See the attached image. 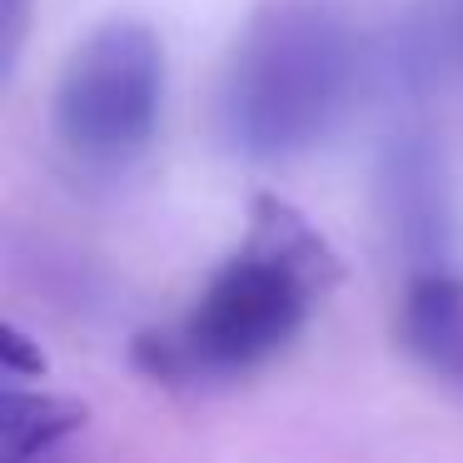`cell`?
Returning <instances> with one entry per match:
<instances>
[{
    "label": "cell",
    "mask_w": 463,
    "mask_h": 463,
    "mask_svg": "<svg viewBox=\"0 0 463 463\" xmlns=\"http://www.w3.org/2000/svg\"><path fill=\"white\" fill-rule=\"evenodd\" d=\"M339 274L329 240L289 200L260 194L244 244L210 274L190 314L170 329H145L130 359L160 383L244 379L299 339Z\"/></svg>",
    "instance_id": "obj_1"
},
{
    "label": "cell",
    "mask_w": 463,
    "mask_h": 463,
    "mask_svg": "<svg viewBox=\"0 0 463 463\" xmlns=\"http://www.w3.org/2000/svg\"><path fill=\"white\" fill-rule=\"evenodd\" d=\"M354 35L334 0H264L220 85V130L244 160L309 155L354 95Z\"/></svg>",
    "instance_id": "obj_2"
},
{
    "label": "cell",
    "mask_w": 463,
    "mask_h": 463,
    "mask_svg": "<svg viewBox=\"0 0 463 463\" xmlns=\"http://www.w3.org/2000/svg\"><path fill=\"white\" fill-rule=\"evenodd\" d=\"M165 55L150 25L105 21L65 61L55 85V135L85 170H125L160 125Z\"/></svg>",
    "instance_id": "obj_3"
},
{
    "label": "cell",
    "mask_w": 463,
    "mask_h": 463,
    "mask_svg": "<svg viewBox=\"0 0 463 463\" xmlns=\"http://www.w3.org/2000/svg\"><path fill=\"white\" fill-rule=\"evenodd\" d=\"M379 200L383 220H389L393 240L413 260V269H443V250H449V175H443V155L433 150L429 135L403 130L389 140L379 165Z\"/></svg>",
    "instance_id": "obj_4"
},
{
    "label": "cell",
    "mask_w": 463,
    "mask_h": 463,
    "mask_svg": "<svg viewBox=\"0 0 463 463\" xmlns=\"http://www.w3.org/2000/svg\"><path fill=\"white\" fill-rule=\"evenodd\" d=\"M399 339L439 383L463 393V279L453 269H413L399 299Z\"/></svg>",
    "instance_id": "obj_5"
},
{
    "label": "cell",
    "mask_w": 463,
    "mask_h": 463,
    "mask_svg": "<svg viewBox=\"0 0 463 463\" xmlns=\"http://www.w3.org/2000/svg\"><path fill=\"white\" fill-rule=\"evenodd\" d=\"M75 429H85V403L65 393H41L5 383L0 393V439L5 463H41L55 443H65Z\"/></svg>",
    "instance_id": "obj_6"
},
{
    "label": "cell",
    "mask_w": 463,
    "mask_h": 463,
    "mask_svg": "<svg viewBox=\"0 0 463 463\" xmlns=\"http://www.w3.org/2000/svg\"><path fill=\"white\" fill-rule=\"evenodd\" d=\"M0 349H5V383H25V379H41V373H45V354L35 349L15 324H5Z\"/></svg>",
    "instance_id": "obj_7"
},
{
    "label": "cell",
    "mask_w": 463,
    "mask_h": 463,
    "mask_svg": "<svg viewBox=\"0 0 463 463\" xmlns=\"http://www.w3.org/2000/svg\"><path fill=\"white\" fill-rule=\"evenodd\" d=\"M5 71H15V55H21V41H25V0H5Z\"/></svg>",
    "instance_id": "obj_8"
}]
</instances>
